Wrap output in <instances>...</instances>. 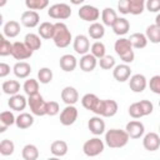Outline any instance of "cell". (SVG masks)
<instances>
[{"instance_id":"cell-1","label":"cell","mask_w":160,"mask_h":160,"mask_svg":"<svg viewBox=\"0 0 160 160\" xmlns=\"http://www.w3.org/2000/svg\"><path fill=\"white\" fill-rule=\"evenodd\" d=\"M130 140L126 130L121 129H110L105 132V144L111 149H121Z\"/></svg>"},{"instance_id":"cell-2","label":"cell","mask_w":160,"mask_h":160,"mask_svg":"<svg viewBox=\"0 0 160 160\" xmlns=\"http://www.w3.org/2000/svg\"><path fill=\"white\" fill-rule=\"evenodd\" d=\"M132 45L129 39L126 38H119L115 44H114V50L118 54V56L125 62V64H131L135 59V54L132 50Z\"/></svg>"},{"instance_id":"cell-3","label":"cell","mask_w":160,"mask_h":160,"mask_svg":"<svg viewBox=\"0 0 160 160\" xmlns=\"http://www.w3.org/2000/svg\"><path fill=\"white\" fill-rule=\"evenodd\" d=\"M72 40L74 39L71 36L69 28L64 22H60V21L55 22V31H54V36H52V41H54L55 46L59 49L68 48Z\"/></svg>"},{"instance_id":"cell-4","label":"cell","mask_w":160,"mask_h":160,"mask_svg":"<svg viewBox=\"0 0 160 160\" xmlns=\"http://www.w3.org/2000/svg\"><path fill=\"white\" fill-rule=\"evenodd\" d=\"M28 105L30 108L31 114L36 116H44L46 115V101L44 100L41 94H34L28 98Z\"/></svg>"},{"instance_id":"cell-5","label":"cell","mask_w":160,"mask_h":160,"mask_svg":"<svg viewBox=\"0 0 160 160\" xmlns=\"http://www.w3.org/2000/svg\"><path fill=\"white\" fill-rule=\"evenodd\" d=\"M104 148H105V142L100 138H91L84 142L82 151L86 156L94 158V156L100 155L104 151Z\"/></svg>"},{"instance_id":"cell-6","label":"cell","mask_w":160,"mask_h":160,"mask_svg":"<svg viewBox=\"0 0 160 160\" xmlns=\"http://www.w3.org/2000/svg\"><path fill=\"white\" fill-rule=\"evenodd\" d=\"M102 102H104V100L99 99L95 94H91V92L85 94L81 98V105L86 110H90L94 114L100 115V116H101V111H102Z\"/></svg>"},{"instance_id":"cell-7","label":"cell","mask_w":160,"mask_h":160,"mask_svg":"<svg viewBox=\"0 0 160 160\" xmlns=\"http://www.w3.org/2000/svg\"><path fill=\"white\" fill-rule=\"evenodd\" d=\"M48 15L51 19L56 20H66L71 16V8L65 2H58L49 8Z\"/></svg>"},{"instance_id":"cell-8","label":"cell","mask_w":160,"mask_h":160,"mask_svg":"<svg viewBox=\"0 0 160 160\" xmlns=\"http://www.w3.org/2000/svg\"><path fill=\"white\" fill-rule=\"evenodd\" d=\"M32 50L25 44V42H20V41H15L12 42V51H11V56L15 60H26L29 58H31L32 55Z\"/></svg>"},{"instance_id":"cell-9","label":"cell","mask_w":160,"mask_h":160,"mask_svg":"<svg viewBox=\"0 0 160 160\" xmlns=\"http://www.w3.org/2000/svg\"><path fill=\"white\" fill-rule=\"evenodd\" d=\"M78 15L81 20L84 21H89V22H95L99 18H100V10L94 6V5H82L79 11Z\"/></svg>"},{"instance_id":"cell-10","label":"cell","mask_w":160,"mask_h":160,"mask_svg":"<svg viewBox=\"0 0 160 160\" xmlns=\"http://www.w3.org/2000/svg\"><path fill=\"white\" fill-rule=\"evenodd\" d=\"M78 109L74 105H66L60 112V122L64 126H70L78 120Z\"/></svg>"},{"instance_id":"cell-11","label":"cell","mask_w":160,"mask_h":160,"mask_svg":"<svg viewBox=\"0 0 160 160\" xmlns=\"http://www.w3.org/2000/svg\"><path fill=\"white\" fill-rule=\"evenodd\" d=\"M72 48L75 50L76 54L79 55H85L89 52L90 50V41H89V38L84 34H79L74 38L72 40Z\"/></svg>"},{"instance_id":"cell-12","label":"cell","mask_w":160,"mask_h":160,"mask_svg":"<svg viewBox=\"0 0 160 160\" xmlns=\"http://www.w3.org/2000/svg\"><path fill=\"white\" fill-rule=\"evenodd\" d=\"M20 22L25 26V28H29V29H32L35 26L39 25L40 22V15L38 11L35 10H26L21 14V18H20Z\"/></svg>"},{"instance_id":"cell-13","label":"cell","mask_w":160,"mask_h":160,"mask_svg":"<svg viewBox=\"0 0 160 160\" xmlns=\"http://www.w3.org/2000/svg\"><path fill=\"white\" fill-rule=\"evenodd\" d=\"M148 86V80L142 74H134L130 76L129 88L132 92H142Z\"/></svg>"},{"instance_id":"cell-14","label":"cell","mask_w":160,"mask_h":160,"mask_svg":"<svg viewBox=\"0 0 160 160\" xmlns=\"http://www.w3.org/2000/svg\"><path fill=\"white\" fill-rule=\"evenodd\" d=\"M125 130L129 134L130 139H140L145 132V126L139 120H131L126 124Z\"/></svg>"},{"instance_id":"cell-15","label":"cell","mask_w":160,"mask_h":160,"mask_svg":"<svg viewBox=\"0 0 160 160\" xmlns=\"http://www.w3.org/2000/svg\"><path fill=\"white\" fill-rule=\"evenodd\" d=\"M112 76H114V79L116 81L125 82L131 76V68L128 64H125V62L124 64L115 65V68L112 69Z\"/></svg>"},{"instance_id":"cell-16","label":"cell","mask_w":160,"mask_h":160,"mask_svg":"<svg viewBox=\"0 0 160 160\" xmlns=\"http://www.w3.org/2000/svg\"><path fill=\"white\" fill-rule=\"evenodd\" d=\"M88 128H89L90 132L94 134L95 136L104 134L105 132V121L102 120V116L95 115V116L90 118L88 121Z\"/></svg>"},{"instance_id":"cell-17","label":"cell","mask_w":160,"mask_h":160,"mask_svg":"<svg viewBox=\"0 0 160 160\" xmlns=\"http://www.w3.org/2000/svg\"><path fill=\"white\" fill-rule=\"evenodd\" d=\"M142 146L148 151H156L160 148V135L156 132H148L142 139Z\"/></svg>"},{"instance_id":"cell-18","label":"cell","mask_w":160,"mask_h":160,"mask_svg":"<svg viewBox=\"0 0 160 160\" xmlns=\"http://www.w3.org/2000/svg\"><path fill=\"white\" fill-rule=\"evenodd\" d=\"M96 65H98V59L91 52L81 55L80 61H79V66L84 72H91L92 70H95Z\"/></svg>"},{"instance_id":"cell-19","label":"cell","mask_w":160,"mask_h":160,"mask_svg":"<svg viewBox=\"0 0 160 160\" xmlns=\"http://www.w3.org/2000/svg\"><path fill=\"white\" fill-rule=\"evenodd\" d=\"M8 105L12 111H22L28 105V99L21 94H15L10 96V99L8 100Z\"/></svg>"},{"instance_id":"cell-20","label":"cell","mask_w":160,"mask_h":160,"mask_svg":"<svg viewBox=\"0 0 160 160\" xmlns=\"http://www.w3.org/2000/svg\"><path fill=\"white\" fill-rule=\"evenodd\" d=\"M61 100L66 105H75L79 101V92L74 86H65L61 90Z\"/></svg>"},{"instance_id":"cell-21","label":"cell","mask_w":160,"mask_h":160,"mask_svg":"<svg viewBox=\"0 0 160 160\" xmlns=\"http://www.w3.org/2000/svg\"><path fill=\"white\" fill-rule=\"evenodd\" d=\"M59 65H60V68H61L62 71H65V72H71V71H74V70L76 69V66H78V60H76V58H75L74 55H71V54H65V55H62V56L60 58Z\"/></svg>"},{"instance_id":"cell-22","label":"cell","mask_w":160,"mask_h":160,"mask_svg":"<svg viewBox=\"0 0 160 160\" xmlns=\"http://www.w3.org/2000/svg\"><path fill=\"white\" fill-rule=\"evenodd\" d=\"M12 72L19 79H26L31 72V66L26 61H18L12 66Z\"/></svg>"},{"instance_id":"cell-23","label":"cell","mask_w":160,"mask_h":160,"mask_svg":"<svg viewBox=\"0 0 160 160\" xmlns=\"http://www.w3.org/2000/svg\"><path fill=\"white\" fill-rule=\"evenodd\" d=\"M111 29H112L115 35L122 36V35L128 34V31L130 30V22L125 18H118L116 21L114 22V25L111 26Z\"/></svg>"},{"instance_id":"cell-24","label":"cell","mask_w":160,"mask_h":160,"mask_svg":"<svg viewBox=\"0 0 160 160\" xmlns=\"http://www.w3.org/2000/svg\"><path fill=\"white\" fill-rule=\"evenodd\" d=\"M68 144L66 141L64 140H55L51 142L50 145V152L54 155V156H58V158H61V156H65L68 154Z\"/></svg>"},{"instance_id":"cell-25","label":"cell","mask_w":160,"mask_h":160,"mask_svg":"<svg viewBox=\"0 0 160 160\" xmlns=\"http://www.w3.org/2000/svg\"><path fill=\"white\" fill-rule=\"evenodd\" d=\"M2 32L6 38L11 39V38H16L20 34V24L16 20H9L4 28H2Z\"/></svg>"},{"instance_id":"cell-26","label":"cell","mask_w":160,"mask_h":160,"mask_svg":"<svg viewBox=\"0 0 160 160\" xmlns=\"http://www.w3.org/2000/svg\"><path fill=\"white\" fill-rule=\"evenodd\" d=\"M118 102L115 100L111 99H106L102 102V111H101V116L102 118H112L116 112H118Z\"/></svg>"},{"instance_id":"cell-27","label":"cell","mask_w":160,"mask_h":160,"mask_svg":"<svg viewBox=\"0 0 160 160\" xmlns=\"http://www.w3.org/2000/svg\"><path fill=\"white\" fill-rule=\"evenodd\" d=\"M34 114H29V112H20L19 116H16V121H15V125L21 129V130H25V129H29L30 126H32L34 124Z\"/></svg>"},{"instance_id":"cell-28","label":"cell","mask_w":160,"mask_h":160,"mask_svg":"<svg viewBox=\"0 0 160 160\" xmlns=\"http://www.w3.org/2000/svg\"><path fill=\"white\" fill-rule=\"evenodd\" d=\"M54 31H55V24L49 22V21H44L40 24L39 29H38V34L45 39V40H50L54 36Z\"/></svg>"},{"instance_id":"cell-29","label":"cell","mask_w":160,"mask_h":160,"mask_svg":"<svg viewBox=\"0 0 160 160\" xmlns=\"http://www.w3.org/2000/svg\"><path fill=\"white\" fill-rule=\"evenodd\" d=\"M88 34H89V36H90L91 39H94V40H100V39L105 35V25H104V24H100V22H98V21H95V22H92V24L89 26Z\"/></svg>"},{"instance_id":"cell-30","label":"cell","mask_w":160,"mask_h":160,"mask_svg":"<svg viewBox=\"0 0 160 160\" xmlns=\"http://www.w3.org/2000/svg\"><path fill=\"white\" fill-rule=\"evenodd\" d=\"M129 40H130V42H131L134 49H144V48H146V45L149 42L146 35L142 34V32H134V34H131Z\"/></svg>"},{"instance_id":"cell-31","label":"cell","mask_w":160,"mask_h":160,"mask_svg":"<svg viewBox=\"0 0 160 160\" xmlns=\"http://www.w3.org/2000/svg\"><path fill=\"white\" fill-rule=\"evenodd\" d=\"M41 39H42V38H41L39 34L29 32V34L25 35V38H24V42H25L32 51H35V50H39V49L41 48V45H42Z\"/></svg>"},{"instance_id":"cell-32","label":"cell","mask_w":160,"mask_h":160,"mask_svg":"<svg viewBox=\"0 0 160 160\" xmlns=\"http://www.w3.org/2000/svg\"><path fill=\"white\" fill-rule=\"evenodd\" d=\"M16 121V118L11 111H2L0 114V132H5V130L14 125Z\"/></svg>"},{"instance_id":"cell-33","label":"cell","mask_w":160,"mask_h":160,"mask_svg":"<svg viewBox=\"0 0 160 160\" xmlns=\"http://www.w3.org/2000/svg\"><path fill=\"white\" fill-rule=\"evenodd\" d=\"M116 19H118V14L112 8H105L101 11V20H102V24L105 26L111 28L114 25V22L116 21Z\"/></svg>"},{"instance_id":"cell-34","label":"cell","mask_w":160,"mask_h":160,"mask_svg":"<svg viewBox=\"0 0 160 160\" xmlns=\"http://www.w3.org/2000/svg\"><path fill=\"white\" fill-rule=\"evenodd\" d=\"M1 89H2L4 94L11 96V95L19 94V91H20V82L18 80H6V81L2 82Z\"/></svg>"},{"instance_id":"cell-35","label":"cell","mask_w":160,"mask_h":160,"mask_svg":"<svg viewBox=\"0 0 160 160\" xmlns=\"http://www.w3.org/2000/svg\"><path fill=\"white\" fill-rule=\"evenodd\" d=\"M145 35L148 38V40L152 44H159L160 42V26L156 25V24H152V25H149L146 28V31H145Z\"/></svg>"},{"instance_id":"cell-36","label":"cell","mask_w":160,"mask_h":160,"mask_svg":"<svg viewBox=\"0 0 160 160\" xmlns=\"http://www.w3.org/2000/svg\"><path fill=\"white\" fill-rule=\"evenodd\" d=\"M24 160H36L39 158V150L34 144H26L21 151Z\"/></svg>"},{"instance_id":"cell-37","label":"cell","mask_w":160,"mask_h":160,"mask_svg":"<svg viewBox=\"0 0 160 160\" xmlns=\"http://www.w3.org/2000/svg\"><path fill=\"white\" fill-rule=\"evenodd\" d=\"M22 89H24V91H25V94H26L28 96L34 95V94H38V92H39V80L28 79V80L24 82Z\"/></svg>"},{"instance_id":"cell-38","label":"cell","mask_w":160,"mask_h":160,"mask_svg":"<svg viewBox=\"0 0 160 160\" xmlns=\"http://www.w3.org/2000/svg\"><path fill=\"white\" fill-rule=\"evenodd\" d=\"M25 6L29 10H44L49 6V0H25Z\"/></svg>"},{"instance_id":"cell-39","label":"cell","mask_w":160,"mask_h":160,"mask_svg":"<svg viewBox=\"0 0 160 160\" xmlns=\"http://www.w3.org/2000/svg\"><path fill=\"white\" fill-rule=\"evenodd\" d=\"M90 52L99 60V59H101L102 56L106 55V48H105L104 42H101V41H95V42L90 46Z\"/></svg>"},{"instance_id":"cell-40","label":"cell","mask_w":160,"mask_h":160,"mask_svg":"<svg viewBox=\"0 0 160 160\" xmlns=\"http://www.w3.org/2000/svg\"><path fill=\"white\" fill-rule=\"evenodd\" d=\"M52 71L50 70V68H41L39 71H38V80H39V82L40 84H44V85H46V84H49V82H51V80H52Z\"/></svg>"},{"instance_id":"cell-41","label":"cell","mask_w":160,"mask_h":160,"mask_svg":"<svg viewBox=\"0 0 160 160\" xmlns=\"http://www.w3.org/2000/svg\"><path fill=\"white\" fill-rule=\"evenodd\" d=\"M146 0H129L130 5V14L131 15H140L145 10Z\"/></svg>"},{"instance_id":"cell-42","label":"cell","mask_w":160,"mask_h":160,"mask_svg":"<svg viewBox=\"0 0 160 160\" xmlns=\"http://www.w3.org/2000/svg\"><path fill=\"white\" fill-rule=\"evenodd\" d=\"M14 150H15V144L11 140H9V139L1 140V142H0V154L2 156L11 155L14 152Z\"/></svg>"},{"instance_id":"cell-43","label":"cell","mask_w":160,"mask_h":160,"mask_svg":"<svg viewBox=\"0 0 160 160\" xmlns=\"http://www.w3.org/2000/svg\"><path fill=\"white\" fill-rule=\"evenodd\" d=\"M11 51H12V44L2 34L0 36V55L1 56H8V55H11Z\"/></svg>"},{"instance_id":"cell-44","label":"cell","mask_w":160,"mask_h":160,"mask_svg":"<svg viewBox=\"0 0 160 160\" xmlns=\"http://www.w3.org/2000/svg\"><path fill=\"white\" fill-rule=\"evenodd\" d=\"M99 65L102 70H112L116 65V61H115V58L111 56V55H105L102 56L101 59H99Z\"/></svg>"},{"instance_id":"cell-45","label":"cell","mask_w":160,"mask_h":160,"mask_svg":"<svg viewBox=\"0 0 160 160\" xmlns=\"http://www.w3.org/2000/svg\"><path fill=\"white\" fill-rule=\"evenodd\" d=\"M60 112V106L58 101H46V115L48 116H55Z\"/></svg>"},{"instance_id":"cell-46","label":"cell","mask_w":160,"mask_h":160,"mask_svg":"<svg viewBox=\"0 0 160 160\" xmlns=\"http://www.w3.org/2000/svg\"><path fill=\"white\" fill-rule=\"evenodd\" d=\"M148 85H149L150 90H151L154 94L160 95V75H154V76L149 80Z\"/></svg>"},{"instance_id":"cell-47","label":"cell","mask_w":160,"mask_h":160,"mask_svg":"<svg viewBox=\"0 0 160 160\" xmlns=\"http://www.w3.org/2000/svg\"><path fill=\"white\" fill-rule=\"evenodd\" d=\"M138 102H139V106H140L141 112H142L144 116L150 115V114L152 112V110H154V105H152L151 101H149V100H140V101H138Z\"/></svg>"},{"instance_id":"cell-48","label":"cell","mask_w":160,"mask_h":160,"mask_svg":"<svg viewBox=\"0 0 160 160\" xmlns=\"http://www.w3.org/2000/svg\"><path fill=\"white\" fill-rule=\"evenodd\" d=\"M129 115L132 118V119H140V118H142L144 115H142V112H141V109H140V106H139V102L136 101V102H132L130 106H129Z\"/></svg>"},{"instance_id":"cell-49","label":"cell","mask_w":160,"mask_h":160,"mask_svg":"<svg viewBox=\"0 0 160 160\" xmlns=\"http://www.w3.org/2000/svg\"><path fill=\"white\" fill-rule=\"evenodd\" d=\"M145 9L149 12H160V0H146Z\"/></svg>"},{"instance_id":"cell-50","label":"cell","mask_w":160,"mask_h":160,"mask_svg":"<svg viewBox=\"0 0 160 160\" xmlns=\"http://www.w3.org/2000/svg\"><path fill=\"white\" fill-rule=\"evenodd\" d=\"M118 10L126 15V14H130V5H129V0H119L118 2Z\"/></svg>"},{"instance_id":"cell-51","label":"cell","mask_w":160,"mask_h":160,"mask_svg":"<svg viewBox=\"0 0 160 160\" xmlns=\"http://www.w3.org/2000/svg\"><path fill=\"white\" fill-rule=\"evenodd\" d=\"M10 74V65L6 62H0V78H5Z\"/></svg>"},{"instance_id":"cell-52","label":"cell","mask_w":160,"mask_h":160,"mask_svg":"<svg viewBox=\"0 0 160 160\" xmlns=\"http://www.w3.org/2000/svg\"><path fill=\"white\" fill-rule=\"evenodd\" d=\"M85 0H70V2L72 4V5H80V4H82Z\"/></svg>"},{"instance_id":"cell-53","label":"cell","mask_w":160,"mask_h":160,"mask_svg":"<svg viewBox=\"0 0 160 160\" xmlns=\"http://www.w3.org/2000/svg\"><path fill=\"white\" fill-rule=\"evenodd\" d=\"M155 24L160 26V12H159V14L156 15V18H155Z\"/></svg>"},{"instance_id":"cell-54","label":"cell","mask_w":160,"mask_h":160,"mask_svg":"<svg viewBox=\"0 0 160 160\" xmlns=\"http://www.w3.org/2000/svg\"><path fill=\"white\" fill-rule=\"evenodd\" d=\"M6 2H8V0H0V8H4L6 5Z\"/></svg>"},{"instance_id":"cell-55","label":"cell","mask_w":160,"mask_h":160,"mask_svg":"<svg viewBox=\"0 0 160 160\" xmlns=\"http://www.w3.org/2000/svg\"><path fill=\"white\" fill-rule=\"evenodd\" d=\"M159 132H160V125H159Z\"/></svg>"},{"instance_id":"cell-56","label":"cell","mask_w":160,"mask_h":160,"mask_svg":"<svg viewBox=\"0 0 160 160\" xmlns=\"http://www.w3.org/2000/svg\"><path fill=\"white\" fill-rule=\"evenodd\" d=\"M159 108H160V101H159Z\"/></svg>"}]
</instances>
